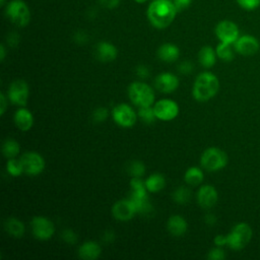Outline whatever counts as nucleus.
Here are the masks:
<instances>
[{
	"mask_svg": "<svg viewBox=\"0 0 260 260\" xmlns=\"http://www.w3.org/2000/svg\"><path fill=\"white\" fill-rule=\"evenodd\" d=\"M178 10L171 0H154L147 8L146 15L152 26L166 28L174 21Z\"/></svg>",
	"mask_w": 260,
	"mask_h": 260,
	"instance_id": "nucleus-1",
	"label": "nucleus"
},
{
	"mask_svg": "<svg viewBox=\"0 0 260 260\" xmlns=\"http://www.w3.org/2000/svg\"><path fill=\"white\" fill-rule=\"evenodd\" d=\"M219 90V80L211 72L200 73L193 84L192 94L198 102L211 100Z\"/></svg>",
	"mask_w": 260,
	"mask_h": 260,
	"instance_id": "nucleus-2",
	"label": "nucleus"
},
{
	"mask_svg": "<svg viewBox=\"0 0 260 260\" xmlns=\"http://www.w3.org/2000/svg\"><path fill=\"white\" fill-rule=\"evenodd\" d=\"M252 236L253 231L250 224L247 222H238L226 235V246L234 251L242 250L250 243Z\"/></svg>",
	"mask_w": 260,
	"mask_h": 260,
	"instance_id": "nucleus-3",
	"label": "nucleus"
},
{
	"mask_svg": "<svg viewBox=\"0 0 260 260\" xmlns=\"http://www.w3.org/2000/svg\"><path fill=\"white\" fill-rule=\"evenodd\" d=\"M228 161L226 152L214 146L206 148L200 157L202 168L208 172H217L223 169L228 165Z\"/></svg>",
	"mask_w": 260,
	"mask_h": 260,
	"instance_id": "nucleus-4",
	"label": "nucleus"
},
{
	"mask_svg": "<svg viewBox=\"0 0 260 260\" xmlns=\"http://www.w3.org/2000/svg\"><path fill=\"white\" fill-rule=\"evenodd\" d=\"M128 96L137 107H149L154 102L153 89L146 83L135 81L128 87Z\"/></svg>",
	"mask_w": 260,
	"mask_h": 260,
	"instance_id": "nucleus-5",
	"label": "nucleus"
},
{
	"mask_svg": "<svg viewBox=\"0 0 260 260\" xmlns=\"http://www.w3.org/2000/svg\"><path fill=\"white\" fill-rule=\"evenodd\" d=\"M5 14L12 23L19 27L27 25L30 20L29 8L22 0L10 1L6 6Z\"/></svg>",
	"mask_w": 260,
	"mask_h": 260,
	"instance_id": "nucleus-6",
	"label": "nucleus"
},
{
	"mask_svg": "<svg viewBox=\"0 0 260 260\" xmlns=\"http://www.w3.org/2000/svg\"><path fill=\"white\" fill-rule=\"evenodd\" d=\"M214 32L219 42L232 45L241 36L238 24L229 19H223L217 22L214 28Z\"/></svg>",
	"mask_w": 260,
	"mask_h": 260,
	"instance_id": "nucleus-7",
	"label": "nucleus"
},
{
	"mask_svg": "<svg viewBox=\"0 0 260 260\" xmlns=\"http://www.w3.org/2000/svg\"><path fill=\"white\" fill-rule=\"evenodd\" d=\"M236 53L244 57H251L260 50V43L258 39L252 35H242L233 44Z\"/></svg>",
	"mask_w": 260,
	"mask_h": 260,
	"instance_id": "nucleus-8",
	"label": "nucleus"
},
{
	"mask_svg": "<svg viewBox=\"0 0 260 260\" xmlns=\"http://www.w3.org/2000/svg\"><path fill=\"white\" fill-rule=\"evenodd\" d=\"M23 168V173L36 176L41 174L45 169V160L43 156L35 151H27L19 158Z\"/></svg>",
	"mask_w": 260,
	"mask_h": 260,
	"instance_id": "nucleus-9",
	"label": "nucleus"
},
{
	"mask_svg": "<svg viewBox=\"0 0 260 260\" xmlns=\"http://www.w3.org/2000/svg\"><path fill=\"white\" fill-rule=\"evenodd\" d=\"M112 116L114 121L121 127H132L137 119L136 113L127 104H119L112 110Z\"/></svg>",
	"mask_w": 260,
	"mask_h": 260,
	"instance_id": "nucleus-10",
	"label": "nucleus"
},
{
	"mask_svg": "<svg viewBox=\"0 0 260 260\" xmlns=\"http://www.w3.org/2000/svg\"><path fill=\"white\" fill-rule=\"evenodd\" d=\"M153 110L156 119L162 121H171L175 119L179 114L178 104L169 99L157 101L153 106Z\"/></svg>",
	"mask_w": 260,
	"mask_h": 260,
	"instance_id": "nucleus-11",
	"label": "nucleus"
},
{
	"mask_svg": "<svg viewBox=\"0 0 260 260\" xmlns=\"http://www.w3.org/2000/svg\"><path fill=\"white\" fill-rule=\"evenodd\" d=\"M28 85L22 79H16L11 82L8 88V99L17 106H25L28 100Z\"/></svg>",
	"mask_w": 260,
	"mask_h": 260,
	"instance_id": "nucleus-12",
	"label": "nucleus"
},
{
	"mask_svg": "<svg viewBox=\"0 0 260 260\" xmlns=\"http://www.w3.org/2000/svg\"><path fill=\"white\" fill-rule=\"evenodd\" d=\"M31 231L39 240H48L55 233L54 223L45 216H35L31 220Z\"/></svg>",
	"mask_w": 260,
	"mask_h": 260,
	"instance_id": "nucleus-13",
	"label": "nucleus"
},
{
	"mask_svg": "<svg viewBox=\"0 0 260 260\" xmlns=\"http://www.w3.org/2000/svg\"><path fill=\"white\" fill-rule=\"evenodd\" d=\"M136 212V208L130 198L117 201L112 208V213L114 217L120 221L130 220Z\"/></svg>",
	"mask_w": 260,
	"mask_h": 260,
	"instance_id": "nucleus-14",
	"label": "nucleus"
},
{
	"mask_svg": "<svg viewBox=\"0 0 260 260\" xmlns=\"http://www.w3.org/2000/svg\"><path fill=\"white\" fill-rule=\"evenodd\" d=\"M218 200L216 189L211 185H203L197 192L198 204L205 209L213 207Z\"/></svg>",
	"mask_w": 260,
	"mask_h": 260,
	"instance_id": "nucleus-15",
	"label": "nucleus"
},
{
	"mask_svg": "<svg viewBox=\"0 0 260 260\" xmlns=\"http://www.w3.org/2000/svg\"><path fill=\"white\" fill-rule=\"evenodd\" d=\"M179 78L170 72H164L156 76L154 85L157 90L164 93H170L175 91L179 86Z\"/></svg>",
	"mask_w": 260,
	"mask_h": 260,
	"instance_id": "nucleus-16",
	"label": "nucleus"
},
{
	"mask_svg": "<svg viewBox=\"0 0 260 260\" xmlns=\"http://www.w3.org/2000/svg\"><path fill=\"white\" fill-rule=\"evenodd\" d=\"M14 123L19 130L27 131L34 125L32 114L27 109L20 108L14 114Z\"/></svg>",
	"mask_w": 260,
	"mask_h": 260,
	"instance_id": "nucleus-17",
	"label": "nucleus"
},
{
	"mask_svg": "<svg viewBox=\"0 0 260 260\" xmlns=\"http://www.w3.org/2000/svg\"><path fill=\"white\" fill-rule=\"evenodd\" d=\"M101 246L94 241L83 243L78 249V256L83 260H94L101 255Z\"/></svg>",
	"mask_w": 260,
	"mask_h": 260,
	"instance_id": "nucleus-18",
	"label": "nucleus"
},
{
	"mask_svg": "<svg viewBox=\"0 0 260 260\" xmlns=\"http://www.w3.org/2000/svg\"><path fill=\"white\" fill-rule=\"evenodd\" d=\"M96 58L103 62H111L116 59L118 51L116 47L109 42H101L98 44L96 49Z\"/></svg>",
	"mask_w": 260,
	"mask_h": 260,
	"instance_id": "nucleus-19",
	"label": "nucleus"
},
{
	"mask_svg": "<svg viewBox=\"0 0 260 260\" xmlns=\"http://www.w3.org/2000/svg\"><path fill=\"white\" fill-rule=\"evenodd\" d=\"M168 231L175 237L183 236L187 232V221L181 215H173L169 218L167 223Z\"/></svg>",
	"mask_w": 260,
	"mask_h": 260,
	"instance_id": "nucleus-20",
	"label": "nucleus"
},
{
	"mask_svg": "<svg viewBox=\"0 0 260 260\" xmlns=\"http://www.w3.org/2000/svg\"><path fill=\"white\" fill-rule=\"evenodd\" d=\"M180 50L179 48L171 43H166L161 45L157 50V56L161 61L174 62L179 58Z\"/></svg>",
	"mask_w": 260,
	"mask_h": 260,
	"instance_id": "nucleus-21",
	"label": "nucleus"
},
{
	"mask_svg": "<svg viewBox=\"0 0 260 260\" xmlns=\"http://www.w3.org/2000/svg\"><path fill=\"white\" fill-rule=\"evenodd\" d=\"M216 52L210 46H204L200 49L198 53L199 63L205 68H211L216 62Z\"/></svg>",
	"mask_w": 260,
	"mask_h": 260,
	"instance_id": "nucleus-22",
	"label": "nucleus"
},
{
	"mask_svg": "<svg viewBox=\"0 0 260 260\" xmlns=\"http://www.w3.org/2000/svg\"><path fill=\"white\" fill-rule=\"evenodd\" d=\"M5 231L14 238H21L24 234V225L23 223L15 218V217H9L5 220L4 223Z\"/></svg>",
	"mask_w": 260,
	"mask_h": 260,
	"instance_id": "nucleus-23",
	"label": "nucleus"
},
{
	"mask_svg": "<svg viewBox=\"0 0 260 260\" xmlns=\"http://www.w3.org/2000/svg\"><path fill=\"white\" fill-rule=\"evenodd\" d=\"M215 52H216L217 58H219L224 62L232 61L235 58V53H236L234 46L232 44H226L221 42H219V44L216 46Z\"/></svg>",
	"mask_w": 260,
	"mask_h": 260,
	"instance_id": "nucleus-24",
	"label": "nucleus"
},
{
	"mask_svg": "<svg viewBox=\"0 0 260 260\" xmlns=\"http://www.w3.org/2000/svg\"><path fill=\"white\" fill-rule=\"evenodd\" d=\"M204 175L200 168L191 167L189 168L184 176L185 182L190 186H198L203 181Z\"/></svg>",
	"mask_w": 260,
	"mask_h": 260,
	"instance_id": "nucleus-25",
	"label": "nucleus"
},
{
	"mask_svg": "<svg viewBox=\"0 0 260 260\" xmlns=\"http://www.w3.org/2000/svg\"><path fill=\"white\" fill-rule=\"evenodd\" d=\"M166 185L165 177L160 174H152L145 180V186L149 192H158Z\"/></svg>",
	"mask_w": 260,
	"mask_h": 260,
	"instance_id": "nucleus-26",
	"label": "nucleus"
},
{
	"mask_svg": "<svg viewBox=\"0 0 260 260\" xmlns=\"http://www.w3.org/2000/svg\"><path fill=\"white\" fill-rule=\"evenodd\" d=\"M20 147L16 140L12 138H7L2 144V153L6 158H14L19 153Z\"/></svg>",
	"mask_w": 260,
	"mask_h": 260,
	"instance_id": "nucleus-27",
	"label": "nucleus"
},
{
	"mask_svg": "<svg viewBox=\"0 0 260 260\" xmlns=\"http://www.w3.org/2000/svg\"><path fill=\"white\" fill-rule=\"evenodd\" d=\"M191 198V192L186 187H179L173 193V199L178 204H186Z\"/></svg>",
	"mask_w": 260,
	"mask_h": 260,
	"instance_id": "nucleus-28",
	"label": "nucleus"
},
{
	"mask_svg": "<svg viewBox=\"0 0 260 260\" xmlns=\"http://www.w3.org/2000/svg\"><path fill=\"white\" fill-rule=\"evenodd\" d=\"M6 170L13 177L20 176L23 173V168L20 159H16L15 157L8 159L6 164Z\"/></svg>",
	"mask_w": 260,
	"mask_h": 260,
	"instance_id": "nucleus-29",
	"label": "nucleus"
},
{
	"mask_svg": "<svg viewBox=\"0 0 260 260\" xmlns=\"http://www.w3.org/2000/svg\"><path fill=\"white\" fill-rule=\"evenodd\" d=\"M138 116L144 123H147V124L152 123L156 119L154 110L150 106L149 107H140L139 111H138Z\"/></svg>",
	"mask_w": 260,
	"mask_h": 260,
	"instance_id": "nucleus-30",
	"label": "nucleus"
},
{
	"mask_svg": "<svg viewBox=\"0 0 260 260\" xmlns=\"http://www.w3.org/2000/svg\"><path fill=\"white\" fill-rule=\"evenodd\" d=\"M128 171H129V174H131L133 177L140 178L145 172V166L139 160H134L129 164Z\"/></svg>",
	"mask_w": 260,
	"mask_h": 260,
	"instance_id": "nucleus-31",
	"label": "nucleus"
},
{
	"mask_svg": "<svg viewBox=\"0 0 260 260\" xmlns=\"http://www.w3.org/2000/svg\"><path fill=\"white\" fill-rule=\"evenodd\" d=\"M236 2L246 11H253L260 7V0H236Z\"/></svg>",
	"mask_w": 260,
	"mask_h": 260,
	"instance_id": "nucleus-32",
	"label": "nucleus"
},
{
	"mask_svg": "<svg viewBox=\"0 0 260 260\" xmlns=\"http://www.w3.org/2000/svg\"><path fill=\"white\" fill-rule=\"evenodd\" d=\"M108 115H109L108 110L106 108H104V107H100V108H98V109H95L93 111V113H92V120L94 122H96V123H102V122H104L107 119Z\"/></svg>",
	"mask_w": 260,
	"mask_h": 260,
	"instance_id": "nucleus-33",
	"label": "nucleus"
},
{
	"mask_svg": "<svg viewBox=\"0 0 260 260\" xmlns=\"http://www.w3.org/2000/svg\"><path fill=\"white\" fill-rule=\"evenodd\" d=\"M207 258L209 260H223L225 258V253L222 250V247H215L212 248L207 255Z\"/></svg>",
	"mask_w": 260,
	"mask_h": 260,
	"instance_id": "nucleus-34",
	"label": "nucleus"
},
{
	"mask_svg": "<svg viewBox=\"0 0 260 260\" xmlns=\"http://www.w3.org/2000/svg\"><path fill=\"white\" fill-rule=\"evenodd\" d=\"M62 239L68 244H74L77 241V236L72 230H64L62 233Z\"/></svg>",
	"mask_w": 260,
	"mask_h": 260,
	"instance_id": "nucleus-35",
	"label": "nucleus"
},
{
	"mask_svg": "<svg viewBox=\"0 0 260 260\" xmlns=\"http://www.w3.org/2000/svg\"><path fill=\"white\" fill-rule=\"evenodd\" d=\"M178 70L182 74H190L193 70V64L189 61H184L178 66Z\"/></svg>",
	"mask_w": 260,
	"mask_h": 260,
	"instance_id": "nucleus-36",
	"label": "nucleus"
},
{
	"mask_svg": "<svg viewBox=\"0 0 260 260\" xmlns=\"http://www.w3.org/2000/svg\"><path fill=\"white\" fill-rule=\"evenodd\" d=\"M176 8L178 11H181L183 9H186L187 7L190 6L192 3V0H173Z\"/></svg>",
	"mask_w": 260,
	"mask_h": 260,
	"instance_id": "nucleus-37",
	"label": "nucleus"
},
{
	"mask_svg": "<svg viewBox=\"0 0 260 260\" xmlns=\"http://www.w3.org/2000/svg\"><path fill=\"white\" fill-rule=\"evenodd\" d=\"M136 74L141 77V78H146L148 77L149 75V70L146 66L144 65H139L137 68H136Z\"/></svg>",
	"mask_w": 260,
	"mask_h": 260,
	"instance_id": "nucleus-38",
	"label": "nucleus"
},
{
	"mask_svg": "<svg viewBox=\"0 0 260 260\" xmlns=\"http://www.w3.org/2000/svg\"><path fill=\"white\" fill-rule=\"evenodd\" d=\"M214 245L217 246V247H223V246H226V235H217L215 236L214 240Z\"/></svg>",
	"mask_w": 260,
	"mask_h": 260,
	"instance_id": "nucleus-39",
	"label": "nucleus"
},
{
	"mask_svg": "<svg viewBox=\"0 0 260 260\" xmlns=\"http://www.w3.org/2000/svg\"><path fill=\"white\" fill-rule=\"evenodd\" d=\"M7 106H8L7 99H6L5 94L3 92H1L0 93V115L1 116L4 115V113H5L6 109H7Z\"/></svg>",
	"mask_w": 260,
	"mask_h": 260,
	"instance_id": "nucleus-40",
	"label": "nucleus"
},
{
	"mask_svg": "<svg viewBox=\"0 0 260 260\" xmlns=\"http://www.w3.org/2000/svg\"><path fill=\"white\" fill-rule=\"evenodd\" d=\"M100 3L107 8H115L119 5L120 0H99Z\"/></svg>",
	"mask_w": 260,
	"mask_h": 260,
	"instance_id": "nucleus-41",
	"label": "nucleus"
},
{
	"mask_svg": "<svg viewBox=\"0 0 260 260\" xmlns=\"http://www.w3.org/2000/svg\"><path fill=\"white\" fill-rule=\"evenodd\" d=\"M7 42H8V44H9L11 47L16 46V45L18 44V36H17L16 34H14V32L10 34V35L8 36V38H7Z\"/></svg>",
	"mask_w": 260,
	"mask_h": 260,
	"instance_id": "nucleus-42",
	"label": "nucleus"
},
{
	"mask_svg": "<svg viewBox=\"0 0 260 260\" xmlns=\"http://www.w3.org/2000/svg\"><path fill=\"white\" fill-rule=\"evenodd\" d=\"M75 41L78 43L83 44L86 41V36L83 32H77L75 36Z\"/></svg>",
	"mask_w": 260,
	"mask_h": 260,
	"instance_id": "nucleus-43",
	"label": "nucleus"
},
{
	"mask_svg": "<svg viewBox=\"0 0 260 260\" xmlns=\"http://www.w3.org/2000/svg\"><path fill=\"white\" fill-rule=\"evenodd\" d=\"M216 221V217L213 214H207L205 216V222L208 224H213Z\"/></svg>",
	"mask_w": 260,
	"mask_h": 260,
	"instance_id": "nucleus-44",
	"label": "nucleus"
},
{
	"mask_svg": "<svg viewBox=\"0 0 260 260\" xmlns=\"http://www.w3.org/2000/svg\"><path fill=\"white\" fill-rule=\"evenodd\" d=\"M114 238H115V235L112 232H106V234L104 236V241L111 242L114 240Z\"/></svg>",
	"mask_w": 260,
	"mask_h": 260,
	"instance_id": "nucleus-45",
	"label": "nucleus"
},
{
	"mask_svg": "<svg viewBox=\"0 0 260 260\" xmlns=\"http://www.w3.org/2000/svg\"><path fill=\"white\" fill-rule=\"evenodd\" d=\"M4 58H5V47H4V45H1L0 46V60L3 62Z\"/></svg>",
	"mask_w": 260,
	"mask_h": 260,
	"instance_id": "nucleus-46",
	"label": "nucleus"
},
{
	"mask_svg": "<svg viewBox=\"0 0 260 260\" xmlns=\"http://www.w3.org/2000/svg\"><path fill=\"white\" fill-rule=\"evenodd\" d=\"M136 3H138V4H143V3H145L147 0H134Z\"/></svg>",
	"mask_w": 260,
	"mask_h": 260,
	"instance_id": "nucleus-47",
	"label": "nucleus"
},
{
	"mask_svg": "<svg viewBox=\"0 0 260 260\" xmlns=\"http://www.w3.org/2000/svg\"><path fill=\"white\" fill-rule=\"evenodd\" d=\"M0 3H1V6H3V5L5 4V0H1V1H0Z\"/></svg>",
	"mask_w": 260,
	"mask_h": 260,
	"instance_id": "nucleus-48",
	"label": "nucleus"
}]
</instances>
